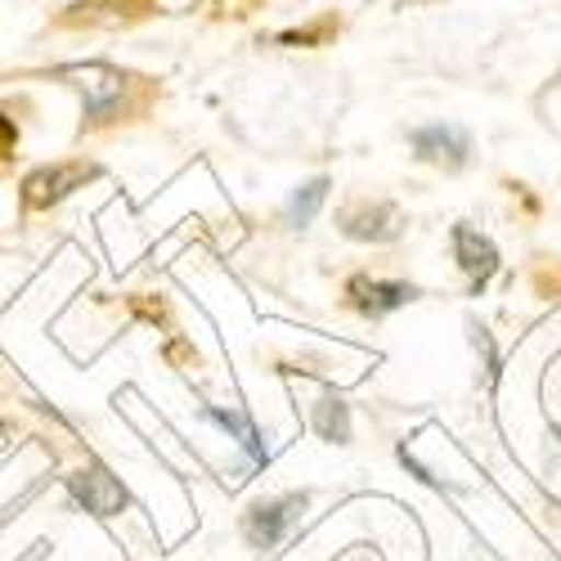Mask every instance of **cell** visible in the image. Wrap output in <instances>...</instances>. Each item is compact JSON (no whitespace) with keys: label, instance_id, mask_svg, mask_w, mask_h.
<instances>
[{"label":"cell","instance_id":"1","mask_svg":"<svg viewBox=\"0 0 561 561\" xmlns=\"http://www.w3.org/2000/svg\"><path fill=\"white\" fill-rule=\"evenodd\" d=\"M306 503H310L306 494H284V499H270V503H252L248 522H243L248 543H252V548H261V552L278 548V543H284V539L293 535V526L301 522Z\"/></svg>","mask_w":561,"mask_h":561},{"label":"cell","instance_id":"2","mask_svg":"<svg viewBox=\"0 0 561 561\" xmlns=\"http://www.w3.org/2000/svg\"><path fill=\"white\" fill-rule=\"evenodd\" d=\"M68 494L90 512V517H117V512L130 503L126 485L108 472L104 462H85L81 472L68 477Z\"/></svg>","mask_w":561,"mask_h":561},{"label":"cell","instance_id":"3","mask_svg":"<svg viewBox=\"0 0 561 561\" xmlns=\"http://www.w3.org/2000/svg\"><path fill=\"white\" fill-rule=\"evenodd\" d=\"M342 233L355 243H391L400 239V229H404V216L396 203H355L342 211Z\"/></svg>","mask_w":561,"mask_h":561},{"label":"cell","instance_id":"4","mask_svg":"<svg viewBox=\"0 0 561 561\" xmlns=\"http://www.w3.org/2000/svg\"><path fill=\"white\" fill-rule=\"evenodd\" d=\"M95 175H100V167H90V162L41 167V171H32V175L23 180V203H27V207H50V203H59L64 194H72L77 184L95 180Z\"/></svg>","mask_w":561,"mask_h":561},{"label":"cell","instance_id":"5","mask_svg":"<svg viewBox=\"0 0 561 561\" xmlns=\"http://www.w3.org/2000/svg\"><path fill=\"white\" fill-rule=\"evenodd\" d=\"M409 145H413V153L423 158V162H436L445 171H458L467 162V153H472V139H467V130L462 126H445V122L417 126L409 135Z\"/></svg>","mask_w":561,"mask_h":561},{"label":"cell","instance_id":"6","mask_svg":"<svg viewBox=\"0 0 561 561\" xmlns=\"http://www.w3.org/2000/svg\"><path fill=\"white\" fill-rule=\"evenodd\" d=\"M72 77H81V95H85V117L90 122H108L117 108H122V95H126V77L117 68H104V64H90V68H77Z\"/></svg>","mask_w":561,"mask_h":561},{"label":"cell","instance_id":"7","mask_svg":"<svg viewBox=\"0 0 561 561\" xmlns=\"http://www.w3.org/2000/svg\"><path fill=\"white\" fill-rule=\"evenodd\" d=\"M454 256H458V265L472 274V284L477 288H485L490 278H494V270H499V248L485 239L481 229H472V225H454Z\"/></svg>","mask_w":561,"mask_h":561},{"label":"cell","instance_id":"8","mask_svg":"<svg viewBox=\"0 0 561 561\" xmlns=\"http://www.w3.org/2000/svg\"><path fill=\"white\" fill-rule=\"evenodd\" d=\"M351 297H355V306L364 310V314H391V310H400V306H409L413 297H417V288L413 284H396V278H368V274H355L351 278Z\"/></svg>","mask_w":561,"mask_h":561},{"label":"cell","instance_id":"9","mask_svg":"<svg viewBox=\"0 0 561 561\" xmlns=\"http://www.w3.org/2000/svg\"><path fill=\"white\" fill-rule=\"evenodd\" d=\"M203 417L207 423H216L220 432H229V440L239 445L252 462H265V440H261V432H256V423L248 413H239V409H216V404H207L203 409Z\"/></svg>","mask_w":561,"mask_h":561},{"label":"cell","instance_id":"10","mask_svg":"<svg viewBox=\"0 0 561 561\" xmlns=\"http://www.w3.org/2000/svg\"><path fill=\"white\" fill-rule=\"evenodd\" d=\"M314 432L329 440V445H346L351 440V409L337 396H323L314 404Z\"/></svg>","mask_w":561,"mask_h":561},{"label":"cell","instance_id":"11","mask_svg":"<svg viewBox=\"0 0 561 561\" xmlns=\"http://www.w3.org/2000/svg\"><path fill=\"white\" fill-rule=\"evenodd\" d=\"M329 190H333V180H329V175H319V180L301 184V190L293 194V203H288V225H293V229H306V225L319 216V207L329 203Z\"/></svg>","mask_w":561,"mask_h":561},{"label":"cell","instance_id":"12","mask_svg":"<svg viewBox=\"0 0 561 561\" xmlns=\"http://www.w3.org/2000/svg\"><path fill=\"white\" fill-rule=\"evenodd\" d=\"M14 145H19L14 122H10V117H0V158H10V153H14Z\"/></svg>","mask_w":561,"mask_h":561}]
</instances>
